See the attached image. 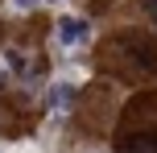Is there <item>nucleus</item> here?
<instances>
[{
    "label": "nucleus",
    "instance_id": "nucleus-1",
    "mask_svg": "<svg viewBox=\"0 0 157 153\" xmlns=\"http://www.w3.org/2000/svg\"><path fill=\"white\" fill-rule=\"evenodd\" d=\"M58 46H83L87 37H91V25L83 21V17H58Z\"/></svg>",
    "mask_w": 157,
    "mask_h": 153
},
{
    "label": "nucleus",
    "instance_id": "nucleus-2",
    "mask_svg": "<svg viewBox=\"0 0 157 153\" xmlns=\"http://www.w3.org/2000/svg\"><path fill=\"white\" fill-rule=\"evenodd\" d=\"M124 46L136 50L132 58L145 66V71H157V46H153V41H145V37H124Z\"/></svg>",
    "mask_w": 157,
    "mask_h": 153
},
{
    "label": "nucleus",
    "instance_id": "nucleus-3",
    "mask_svg": "<svg viewBox=\"0 0 157 153\" xmlns=\"http://www.w3.org/2000/svg\"><path fill=\"white\" fill-rule=\"evenodd\" d=\"M128 153H157V132H136V137H124Z\"/></svg>",
    "mask_w": 157,
    "mask_h": 153
},
{
    "label": "nucleus",
    "instance_id": "nucleus-4",
    "mask_svg": "<svg viewBox=\"0 0 157 153\" xmlns=\"http://www.w3.org/2000/svg\"><path fill=\"white\" fill-rule=\"evenodd\" d=\"M75 95H78V91L71 87V83H54V87H50V104H54L58 112H66V108L75 104Z\"/></svg>",
    "mask_w": 157,
    "mask_h": 153
},
{
    "label": "nucleus",
    "instance_id": "nucleus-5",
    "mask_svg": "<svg viewBox=\"0 0 157 153\" xmlns=\"http://www.w3.org/2000/svg\"><path fill=\"white\" fill-rule=\"evenodd\" d=\"M4 66H8L13 75H29V62H25L21 50H4Z\"/></svg>",
    "mask_w": 157,
    "mask_h": 153
},
{
    "label": "nucleus",
    "instance_id": "nucleus-6",
    "mask_svg": "<svg viewBox=\"0 0 157 153\" xmlns=\"http://www.w3.org/2000/svg\"><path fill=\"white\" fill-rule=\"evenodd\" d=\"M13 8H21V13H29V8H37V0H13Z\"/></svg>",
    "mask_w": 157,
    "mask_h": 153
},
{
    "label": "nucleus",
    "instance_id": "nucleus-7",
    "mask_svg": "<svg viewBox=\"0 0 157 153\" xmlns=\"http://www.w3.org/2000/svg\"><path fill=\"white\" fill-rule=\"evenodd\" d=\"M145 13H149V21L157 25V0H145Z\"/></svg>",
    "mask_w": 157,
    "mask_h": 153
}]
</instances>
